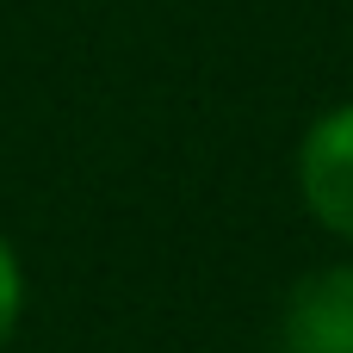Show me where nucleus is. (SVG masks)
Returning a JSON list of instances; mask_svg holds the SVG:
<instances>
[{"label":"nucleus","mask_w":353,"mask_h":353,"mask_svg":"<svg viewBox=\"0 0 353 353\" xmlns=\"http://www.w3.org/2000/svg\"><path fill=\"white\" fill-rule=\"evenodd\" d=\"M25 261H19V248H12V236L0 230V353L12 347V335H19V323H25Z\"/></svg>","instance_id":"obj_3"},{"label":"nucleus","mask_w":353,"mask_h":353,"mask_svg":"<svg viewBox=\"0 0 353 353\" xmlns=\"http://www.w3.org/2000/svg\"><path fill=\"white\" fill-rule=\"evenodd\" d=\"M292 186H298L304 217L341 248H353V99L310 118L292 155Z\"/></svg>","instance_id":"obj_1"},{"label":"nucleus","mask_w":353,"mask_h":353,"mask_svg":"<svg viewBox=\"0 0 353 353\" xmlns=\"http://www.w3.org/2000/svg\"><path fill=\"white\" fill-rule=\"evenodd\" d=\"M273 353H353V261H323L292 279Z\"/></svg>","instance_id":"obj_2"}]
</instances>
